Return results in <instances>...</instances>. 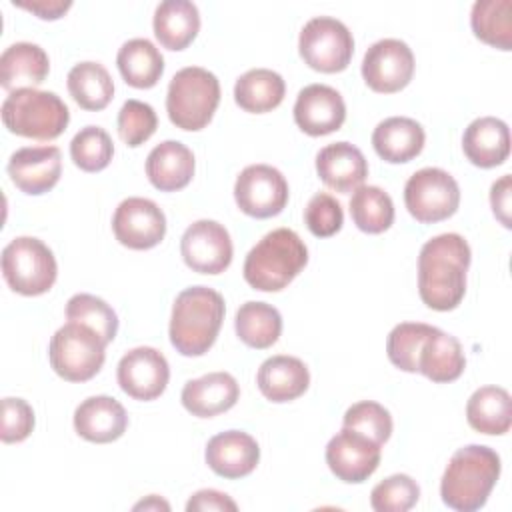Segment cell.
Returning a JSON list of instances; mask_svg holds the SVG:
<instances>
[{"label":"cell","mask_w":512,"mask_h":512,"mask_svg":"<svg viewBox=\"0 0 512 512\" xmlns=\"http://www.w3.org/2000/svg\"><path fill=\"white\" fill-rule=\"evenodd\" d=\"M470 246L456 234L446 232L430 238L418 254V294L438 312L454 310L466 294Z\"/></svg>","instance_id":"cell-1"},{"label":"cell","mask_w":512,"mask_h":512,"mask_svg":"<svg viewBox=\"0 0 512 512\" xmlns=\"http://www.w3.org/2000/svg\"><path fill=\"white\" fill-rule=\"evenodd\" d=\"M500 468V456L488 446L458 448L442 474V502L458 512L480 510L500 478Z\"/></svg>","instance_id":"cell-2"},{"label":"cell","mask_w":512,"mask_h":512,"mask_svg":"<svg viewBox=\"0 0 512 512\" xmlns=\"http://www.w3.org/2000/svg\"><path fill=\"white\" fill-rule=\"evenodd\" d=\"M224 298L208 286L182 290L172 306L170 342L182 356L206 354L220 332L224 320Z\"/></svg>","instance_id":"cell-3"},{"label":"cell","mask_w":512,"mask_h":512,"mask_svg":"<svg viewBox=\"0 0 512 512\" xmlns=\"http://www.w3.org/2000/svg\"><path fill=\"white\" fill-rule=\"evenodd\" d=\"M308 248L290 228L268 232L244 260V280L260 292H278L286 288L306 266Z\"/></svg>","instance_id":"cell-4"},{"label":"cell","mask_w":512,"mask_h":512,"mask_svg":"<svg viewBox=\"0 0 512 512\" xmlns=\"http://www.w3.org/2000/svg\"><path fill=\"white\" fill-rule=\"evenodd\" d=\"M8 132L34 140L58 138L68 122L70 110L56 92L20 88L6 96L0 108Z\"/></svg>","instance_id":"cell-5"},{"label":"cell","mask_w":512,"mask_h":512,"mask_svg":"<svg viewBox=\"0 0 512 512\" xmlns=\"http://www.w3.org/2000/svg\"><path fill=\"white\" fill-rule=\"evenodd\" d=\"M218 104L220 82L210 70L186 66L172 76L166 92V112L176 128L202 130L212 120Z\"/></svg>","instance_id":"cell-6"},{"label":"cell","mask_w":512,"mask_h":512,"mask_svg":"<svg viewBox=\"0 0 512 512\" xmlns=\"http://www.w3.org/2000/svg\"><path fill=\"white\" fill-rule=\"evenodd\" d=\"M48 358L60 378L86 382L100 372L106 360V342L90 326L68 320L50 338Z\"/></svg>","instance_id":"cell-7"},{"label":"cell","mask_w":512,"mask_h":512,"mask_svg":"<svg viewBox=\"0 0 512 512\" xmlns=\"http://www.w3.org/2000/svg\"><path fill=\"white\" fill-rule=\"evenodd\" d=\"M58 266L52 250L34 236H18L2 250V276L22 296H40L56 282Z\"/></svg>","instance_id":"cell-8"},{"label":"cell","mask_w":512,"mask_h":512,"mask_svg":"<svg viewBox=\"0 0 512 512\" xmlns=\"http://www.w3.org/2000/svg\"><path fill=\"white\" fill-rule=\"evenodd\" d=\"M298 52L312 70L334 74L348 68L354 38L344 22L332 16H314L300 30Z\"/></svg>","instance_id":"cell-9"},{"label":"cell","mask_w":512,"mask_h":512,"mask_svg":"<svg viewBox=\"0 0 512 512\" xmlns=\"http://www.w3.org/2000/svg\"><path fill=\"white\" fill-rule=\"evenodd\" d=\"M404 204L412 218L432 224L450 218L460 204V188L452 174L442 168H422L404 186Z\"/></svg>","instance_id":"cell-10"},{"label":"cell","mask_w":512,"mask_h":512,"mask_svg":"<svg viewBox=\"0 0 512 512\" xmlns=\"http://www.w3.org/2000/svg\"><path fill=\"white\" fill-rule=\"evenodd\" d=\"M234 200L252 218H272L288 202V182L274 166L250 164L234 182Z\"/></svg>","instance_id":"cell-11"},{"label":"cell","mask_w":512,"mask_h":512,"mask_svg":"<svg viewBox=\"0 0 512 512\" xmlns=\"http://www.w3.org/2000/svg\"><path fill=\"white\" fill-rule=\"evenodd\" d=\"M414 74V54L398 38L374 42L362 58V78L374 92L394 94L406 88Z\"/></svg>","instance_id":"cell-12"},{"label":"cell","mask_w":512,"mask_h":512,"mask_svg":"<svg viewBox=\"0 0 512 512\" xmlns=\"http://www.w3.org/2000/svg\"><path fill=\"white\" fill-rule=\"evenodd\" d=\"M180 254L194 272L220 274L232 262V238L220 222L196 220L180 238Z\"/></svg>","instance_id":"cell-13"},{"label":"cell","mask_w":512,"mask_h":512,"mask_svg":"<svg viewBox=\"0 0 512 512\" xmlns=\"http://www.w3.org/2000/svg\"><path fill=\"white\" fill-rule=\"evenodd\" d=\"M116 240L132 250L158 246L166 234V216L150 198L130 196L122 200L112 216Z\"/></svg>","instance_id":"cell-14"},{"label":"cell","mask_w":512,"mask_h":512,"mask_svg":"<svg viewBox=\"0 0 512 512\" xmlns=\"http://www.w3.org/2000/svg\"><path fill=\"white\" fill-rule=\"evenodd\" d=\"M118 384L134 400H154L158 398L170 380V366L162 352L152 346H138L128 350L116 370Z\"/></svg>","instance_id":"cell-15"},{"label":"cell","mask_w":512,"mask_h":512,"mask_svg":"<svg viewBox=\"0 0 512 512\" xmlns=\"http://www.w3.org/2000/svg\"><path fill=\"white\" fill-rule=\"evenodd\" d=\"M380 456V444L350 428H342L326 446V464L330 472L348 484L368 480L376 472Z\"/></svg>","instance_id":"cell-16"},{"label":"cell","mask_w":512,"mask_h":512,"mask_svg":"<svg viewBox=\"0 0 512 512\" xmlns=\"http://www.w3.org/2000/svg\"><path fill=\"white\" fill-rule=\"evenodd\" d=\"M346 120V104L340 92L326 84L302 88L294 102V122L308 136H326Z\"/></svg>","instance_id":"cell-17"},{"label":"cell","mask_w":512,"mask_h":512,"mask_svg":"<svg viewBox=\"0 0 512 512\" xmlns=\"http://www.w3.org/2000/svg\"><path fill=\"white\" fill-rule=\"evenodd\" d=\"M62 174V154L56 146H26L8 160V176L24 194L38 196L52 190Z\"/></svg>","instance_id":"cell-18"},{"label":"cell","mask_w":512,"mask_h":512,"mask_svg":"<svg viewBox=\"0 0 512 512\" xmlns=\"http://www.w3.org/2000/svg\"><path fill=\"white\" fill-rule=\"evenodd\" d=\"M208 468L228 480L248 476L260 460L258 442L242 430H226L212 436L204 452Z\"/></svg>","instance_id":"cell-19"},{"label":"cell","mask_w":512,"mask_h":512,"mask_svg":"<svg viewBox=\"0 0 512 512\" xmlns=\"http://www.w3.org/2000/svg\"><path fill=\"white\" fill-rule=\"evenodd\" d=\"M126 426L128 414L112 396H90L74 410V430L88 442H114L126 432Z\"/></svg>","instance_id":"cell-20"},{"label":"cell","mask_w":512,"mask_h":512,"mask_svg":"<svg viewBox=\"0 0 512 512\" xmlns=\"http://www.w3.org/2000/svg\"><path fill=\"white\" fill-rule=\"evenodd\" d=\"M240 398V386L228 372H210L188 380L182 388V406L198 418H212L230 410Z\"/></svg>","instance_id":"cell-21"},{"label":"cell","mask_w":512,"mask_h":512,"mask_svg":"<svg viewBox=\"0 0 512 512\" xmlns=\"http://www.w3.org/2000/svg\"><path fill=\"white\" fill-rule=\"evenodd\" d=\"M320 180L342 194L354 192L368 176V162L360 148L350 142H332L316 154Z\"/></svg>","instance_id":"cell-22"},{"label":"cell","mask_w":512,"mask_h":512,"mask_svg":"<svg viewBox=\"0 0 512 512\" xmlns=\"http://www.w3.org/2000/svg\"><path fill=\"white\" fill-rule=\"evenodd\" d=\"M462 150L478 168L504 164L510 154L508 124L496 116H480L472 120L462 134Z\"/></svg>","instance_id":"cell-23"},{"label":"cell","mask_w":512,"mask_h":512,"mask_svg":"<svg viewBox=\"0 0 512 512\" xmlns=\"http://www.w3.org/2000/svg\"><path fill=\"white\" fill-rule=\"evenodd\" d=\"M194 154L178 140H164L146 158V176L160 192H176L190 184L194 176Z\"/></svg>","instance_id":"cell-24"},{"label":"cell","mask_w":512,"mask_h":512,"mask_svg":"<svg viewBox=\"0 0 512 512\" xmlns=\"http://www.w3.org/2000/svg\"><path fill=\"white\" fill-rule=\"evenodd\" d=\"M256 384L266 400L290 402L308 390L310 372L300 358L278 354L260 364Z\"/></svg>","instance_id":"cell-25"},{"label":"cell","mask_w":512,"mask_h":512,"mask_svg":"<svg viewBox=\"0 0 512 512\" xmlns=\"http://www.w3.org/2000/svg\"><path fill=\"white\" fill-rule=\"evenodd\" d=\"M48 72V54L38 44L16 42L10 44L0 56V86L8 92L42 84Z\"/></svg>","instance_id":"cell-26"},{"label":"cell","mask_w":512,"mask_h":512,"mask_svg":"<svg viewBox=\"0 0 512 512\" xmlns=\"http://www.w3.org/2000/svg\"><path fill=\"white\" fill-rule=\"evenodd\" d=\"M424 142V128L406 116H390L372 132V146L376 154L390 164L410 162L422 152Z\"/></svg>","instance_id":"cell-27"},{"label":"cell","mask_w":512,"mask_h":512,"mask_svg":"<svg viewBox=\"0 0 512 512\" xmlns=\"http://www.w3.org/2000/svg\"><path fill=\"white\" fill-rule=\"evenodd\" d=\"M464 368H466V358H464L462 344L454 336L434 326L420 348L418 372L432 382L446 384V382L458 380Z\"/></svg>","instance_id":"cell-28"},{"label":"cell","mask_w":512,"mask_h":512,"mask_svg":"<svg viewBox=\"0 0 512 512\" xmlns=\"http://www.w3.org/2000/svg\"><path fill=\"white\" fill-rule=\"evenodd\" d=\"M154 36L168 50H184L200 30L198 6L190 0H164L154 10Z\"/></svg>","instance_id":"cell-29"},{"label":"cell","mask_w":512,"mask_h":512,"mask_svg":"<svg viewBox=\"0 0 512 512\" xmlns=\"http://www.w3.org/2000/svg\"><path fill=\"white\" fill-rule=\"evenodd\" d=\"M466 420L480 434H506L512 424V400L508 390L500 386H482L474 390L466 404Z\"/></svg>","instance_id":"cell-30"},{"label":"cell","mask_w":512,"mask_h":512,"mask_svg":"<svg viewBox=\"0 0 512 512\" xmlns=\"http://www.w3.org/2000/svg\"><path fill=\"white\" fill-rule=\"evenodd\" d=\"M286 94L284 78L268 68H252L234 84L236 104L252 114H264L278 108Z\"/></svg>","instance_id":"cell-31"},{"label":"cell","mask_w":512,"mask_h":512,"mask_svg":"<svg viewBox=\"0 0 512 512\" xmlns=\"http://www.w3.org/2000/svg\"><path fill=\"white\" fill-rule=\"evenodd\" d=\"M118 70L126 84L134 88H152L164 72V58L148 38H132L122 44L116 56Z\"/></svg>","instance_id":"cell-32"},{"label":"cell","mask_w":512,"mask_h":512,"mask_svg":"<svg viewBox=\"0 0 512 512\" xmlns=\"http://www.w3.org/2000/svg\"><path fill=\"white\" fill-rule=\"evenodd\" d=\"M68 92L74 102L90 112L106 108L114 96V82L100 62H78L70 68Z\"/></svg>","instance_id":"cell-33"},{"label":"cell","mask_w":512,"mask_h":512,"mask_svg":"<svg viewBox=\"0 0 512 512\" xmlns=\"http://www.w3.org/2000/svg\"><path fill=\"white\" fill-rule=\"evenodd\" d=\"M234 328L246 346L264 350L280 338L282 316L272 304L250 300L238 308Z\"/></svg>","instance_id":"cell-34"},{"label":"cell","mask_w":512,"mask_h":512,"mask_svg":"<svg viewBox=\"0 0 512 512\" xmlns=\"http://www.w3.org/2000/svg\"><path fill=\"white\" fill-rule=\"evenodd\" d=\"M512 2L510 0H478L472 6L470 26L478 40L488 46L512 48Z\"/></svg>","instance_id":"cell-35"},{"label":"cell","mask_w":512,"mask_h":512,"mask_svg":"<svg viewBox=\"0 0 512 512\" xmlns=\"http://www.w3.org/2000/svg\"><path fill=\"white\" fill-rule=\"evenodd\" d=\"M348 206L352 222L366 234H382L394 222V202L378 186H358Z\"/></svg>","instance_id":"cell-36"},{"label":"cell","mask_w":512,"mask_h":512,"mask_svg":"<svg viewBox=\"0 0 512 512\" xmlns=\"http://www.w3.org/2000/svg\"><path fill=\"white\" fill-rule=\"evenodd\" d=\"M114 156L110 134L100 126L80 128L70 142V158L84 172L104 170Z\"/></svg>","instance_id":"cell-37"},{"label":"cell","mask_w":512,"mask_h":512,"mask_svg":"<svg viewBox=\"0 0 512 512\" xmlns=\"http://www.w3.org/2000/svg\"><path fill=\"white\" fill-rule=\"evenodd\" d=\"M66 318L70 322H80L90 326L92 330H96L102 340L108 344L116 338L118 332V316L112 310V306L94 296V294H74L68 302H66Z\"/></svg>","instance_id":"cell-38"},{"label":"cell","mask_w":512,"mask_h":512,"mask_svg":"<svg viewBox=\"0 0 512 512\" xmlns=\"http://www.w3.org/2000/svg\"><path fill=\"white\" fill-rule=\"evenodd\" d=\"M434 326L424 322H400L396 324L386 340V354L388 360L404 370V372H418V356L426 336L432 332Z\"/></svg>","instance_id":"cell-39"},{"label":"cell","mask_w":512,"mask_h":512,"mask_svg":"<svg viewBox=\"0 0 512 512\" xmlns=\"http://www.w3.org/2000/svg\"><path fill=\"white\" fill-rule=\"evenodd\" d=\"M420 498V486L408 474H392L370 492V506L376 512H406Z\"/></svg>","instance_id":"cell-40"},{"label":"cell","mask_w":512,"mask_h":512,"mask_svg":"<svg viewBox=\"0 0 512 512\" xmlns=\"http://www.w3.org/2000/svg\"><path fill=\"white\" fill-rule=\"evenodd\" d=\"M344 428L356 430L364 436H368L370 440H374L376 444H384L390 434H392V416L390 412L372 400H362L352 404L342 418Z\"/></svg>","instance_id":"cell-41"},{"label":"cell","mask_w":512,"mask_h":512,"mask_svg":"<svg viewBox=\"0 0 512 512\" xmlns=\"http://www.w3.org/2000/svg\"><path fill=\"white\" fill-rule=\"evenodd\" d=\"M158 128V116L154 108L140 100H126L118 112V134L126 146L136 148L144 144Z\"/></svg>","instance_id":"cell-42"},{"label":"cell","mask_w":512,"mask_h":512,"mask_svg":"<svg viewBox=\"0 0 512 512\" xmlns=\"http://www.w3.org/2000/svg\"><path fill=\"white\" fill-rule=\"evenodd\" d=\"M304 222L308 230L318 238L334 236L344 224L342 204L332 194L318 192L306 204Z\"/></svg>","instance_id":"cell-43"},{"label":"cell","mask_w":512,"mask_h":512,"mask_svg":"<svg viewBox=\"0 0 512 512\" xmlns=\"http://www.w3.org/2000/svg\"><path fill=\"white\" fill-rule=\"evenodd\" d=\"M34 430V410L22 398L2 400V430L0 438L6 444L26 440Z\"/></svg>","instance_id":"cell-44"},{"label":"cell","mask_w":512,"mask_h":512,"mask_svg":"<svg viewBox=\"0 0 512 512\" xmlns=\"http://www.w3.org/2000/svg\"><path fill=\"white\" fill-rule=\"evenodd\" d=\"M186 510L188 512H206V510H218V512L230 510V512H234V510H238V504L228 494L206 488V490H198L190 496V500L186 502Z\"/></svg>","instance_id":"cell-45"},{"label":"cell","mask_w":512,"mask_h":512,"mask_svg":"<svg viewBox=\"0 0 512 512\" xmlns=\"http://www.w3.org/2000/svg\"><path fill=\"white\" fill-rule=\"evenodd\" d=\"M510 194H512V178L504 174L490 188V206L494 216L500 220L504 228H510Z\"/></svg>","instance_id":"cell-46"},{"label":"cell","mask_w":512,"mask_h":512,"mask_svg":"<svg viewBox=\"0 0 512 512\" xmlns=\"http://www.w3.org/2000/svg\"><path fill=\"white\" fill-rule=\"evenodd\" d=\"M12 4L36 14L42 20H58L72 8L70 0H32V2H16L14 0Z\"/></svg>","instance_id":"cell-47"},{"label":"cell","mask_w":512,"mask_h":512,"mask_svg":"<svg viewBox=\"0 0 512 512\" xmlns=\"http://www.w3.org/2000/svg\"><path fill=\"white\" fill-rule=\"evenodd\" d=\"M170 510V504L168 502H164L160 496H156V494H152V496H148L146 500H142V502H138V504H134V510Z\"/></svg>","instance_id":"cell-48"}]
</instances>
